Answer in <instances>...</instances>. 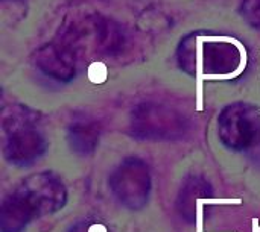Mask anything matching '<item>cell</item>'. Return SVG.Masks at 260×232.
Wrapping results in <instances>:
<instances>
[{
  "mask_svg": "<svg viewBox=\"0 0 260 232\" xmlns=\"http://www.w3.org/2000/svg\"><path fill=\"white\" fill-rule=\"evenodd\" d=\"M40 64L44 68L46 73L62 76L64 73H69L73 70V59L69 56L66 49H61L59 46H46L40 50Z\"/></svg>",
  "mask_w": 260,
  "mask_h": 232,
  "instance_id": "6da1fadb",
  "label": "cell"
},
{
  "mask_svg": "<svg viewBox=\"0 0 260 232\" xmlns=\"http://www.w3.org/2000/svg\"><path fill=\"white\" fill-rule=\"evenodd\" d=\"M239 12L251 27L260 30V0H241Z\"/></svg>",
  "mask_w": 260,
  "mask_h": 232,
  "instance_id": "7a4b0ae2",
  "label": "cell"
},
{
  "mask_svg": "<svg viewBox=\"0 0 260 232\" xmlns=\"http://www.w3.org/2000/svg\"><path fill=\"white\" fill-rule=\"evenodd\" d=\"M207 205H241L242 199H201Z\"/></svg>",
  "mask_w": 260,
  "mask_h": 232,
  "instance_id": "3957f363",
  "label": "cell"
},
{
  "mask_svg": "<svg viewBox=\"0 0 260 232\" xmlns=\"http://www.w3.org/2000/svg\"><path fill=\"white\" fill-rule=\"evenodd\" d=\"M253 225H254V228H253V232H260L259 220H257V219H253Z\"/></svg>",
  "mask_w": 260,
  "mask_h": 232,
  "instance_id": "277c9868",
  "label": "cell"
}]
</instances>
